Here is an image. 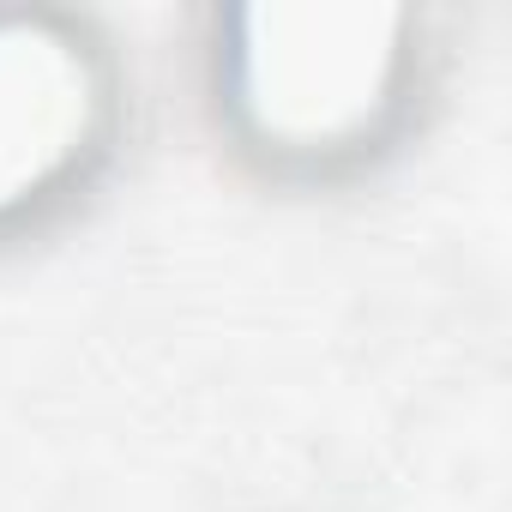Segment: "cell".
Here are the masks:
<instances>
[{"instance_id": "2", "label": "cell", "mask_w": 512, "mask_h": 512, "mask_svg": "<svg viewBox=\"0 0 512 512\" xmlns=\"http://www.w3.org/2000/svg\"><path fill=\"white\" fill-rule=\"evenodd\" d=\"M109 85L85 37L0 19V223L55 199L103 139Z\"/></svg>"}, {"instance_id": "1", "label": "cell", "mask_w": 512, "mask_h": 512, "mask_svg": "<svg viewBox=\"0 0 512 512\" xmlns=\"http://www.w3.org/2000/svg\"><path fill=\"white\" fill-rule=\"evenodd\" d=\"M404 85V19L380 7L247 13L229 43V109L278 157L362 151Z\"/></svg>"}]
</instances>
